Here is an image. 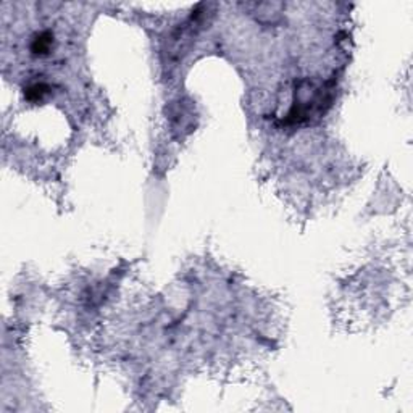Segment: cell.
I'll return each instance as SVG.
<instances>
[{"label": "cell", "mask_w": 413, "mask_h": 413, "mask_svg": "<svg viewBox=\"0 0 413 413\" xmlns=\"http://www.w3.org/2000/svg\"><path fill=\"white\" fill-rule=\"evenodd\" d=\"M52 39H53V37H52L50 33H44V34H41V36L34 41V44H33V52L37 53V55L49 52V50H50V47H52Z\"/></svg>", "instance_id": "1"}]
</instances>
